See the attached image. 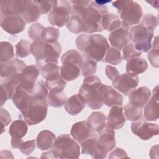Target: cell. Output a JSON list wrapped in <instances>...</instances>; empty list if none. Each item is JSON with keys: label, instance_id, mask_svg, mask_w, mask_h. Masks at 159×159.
<instances>
[{"label": "cell", "instance_id": "cell-14", "mask_svg": "<svg viewBox=\"0 0 159 159\" xmlns=\"http://www.w3.org/2000/svg\"><path fill=\"white\" fill-rule=\"evenodd\" d=\"M139 84V77L128 73L119 75L114 80L112 81L113 87L117 91L127 96L135 89Z\"/></svg>", "mask_w": 159, "mask_h": 159}, {"label": "cell", "instance_id": "cell-44", "mask_svg": "<svg viewBox=\"0 0 159 159\" xmlns=\"http://www.w3.org/2000/svg\"><path fill=\"white\" fill-rule=\"evenodd\" d=\"M45 85L50 91H63L66 85V81L60 76L52 80H45Z\"/></svg>", "mask_w": 159, "mask_h": 159}, {"label": "cell", "instance_id": "cell-36", "mask_svg": "<svg viewBox=\"0 0 159 159\" xmlns=\"http://www.w3.org/2000/svg\"><path fill=\"white\" fill-rule=\"evenodd\" d=\"M124 115L128 120L136 121L142 119L143 110L142 107L135 106L130 102H128L123 109Z\"/></svg>", "mask_w": 159, "mask_h": 159}, {"label": "cell", "instance_id": "cell-13", "mask_svg": "<svg viewBox=\"0 0 159 159\" xmlns=\"http://www.w3.org/2000/svg\"><path fill=\"white\" fill-rule=\"evenodd\" d=\"M39 75V68L37 66L34 65L26 66L19 75L18 86L31 94Z\"/></svg>", "mask_w": 159, "mask_h": 159}, {"label": "cell", "instance_id": "cell-10", "mask_svg": "<svg viewBox=\"0 0 159 159\" xmlns=\"http://www.w3.org/2000/svg\"><path fill=\"white\" fill-rule=\"evenodd\" d=\"M71 12V6L69 1L60 0L53 10L48 14V19L50 24L61 27L66 25L70 20Z\"/></svg>", "mask_w": 159, "mask_h": 159}, {"label": "cell", "instance_id": "cell-2", "mask_svg": "<svg viewBox=\"0 0 159 159\" xmlns=\"http://www.w3.org/2000/svg\"><path fill=\"white\" fill-rule=\"evenodd\" d=\"M30 52L35 58L36 64L40 68L47 63L57 64L61 47L57 41L53 43L36 41L31 43Z\"/></svg>", "mask_w": 159, "mask_h": 159}, {"label": "cell", "instance_id": "cell-7", "mask_svg": "<svg viewBox=\"0 0 159 159\" xmlns=\"http://www.w3.org/2000/svg\"><path fill=\"white\" fill-rule=\"evenodd\" d=\"M47 98L30 94L28 107L22 114L24 120L29 125L38 124L44 120L47 115Z\"/></svg>", "mask_w": 159, "mask_h": 159}, {"label": "cell", "instance_id": "cell-41", "mask_svg": "<svg viewBox=\"0 0 159 159\" xmlns=\"http://www.w3.org/2000/svg\"><path fill=\"white\" fill-rule=\"evenodd\" d=\"M66 25L68 30L73 34H80L83 32V20L77 15L71 14L70 20Z\"/></svg>", "mask_w": 159, "mask_h": 159}, {"label": "cell", "instance_id": "cell-46", "mask_svg": "<svg viewBox=\"0 0 159 159\" xmlns=\"http://www.w3.org/2000/svg\"><path fill=\"white\" fill-rule=\"evenodd\" d=\"M81 74L83 76L87 77L94 75L97 70V63L91 60H86L83 62L81 68Z\"/></svg>", "mask_w": 159, "mask_h": 159}, {"label": "cell", "instance_id": "cell-30", "mask_svg": "<svg viewBox=\"0 0 159 159\" xmlns=\"http://www.w3.org/2000/svg\"><path fill=\"white\" fill-rule=\"evenodd\" d=\"M55 139V135L52 132L48 130H42L39 133L36 139L37 147L40 150L50 149Z\"/></svg>", "mask_w": 159, "mask_h": 159}, {"label": "cell", "instance_id": "cell-12", "mask_svg": "<svg viewBox=\"0 0 159 159\" xmlns=\"http://www.w3.org/2000/svg\"><path fill=\"white\" fill-rule=\"evenodd\" d=\"M132 133L143 140H148L159 132L158 124L149 123L142 119L134 121L130 126Z\"/></svg>", "mask_w": 159, "mask_h": 159}, {"label": "cell", "instance_id": "cell-9", "mask_svg": "<svg viewBox=\"0 0 159 159\" xmlns=\"http://www.w3.org/2000/svg\"><path fill=\"white\" fill-rule=\"evenodd\" d=\"M129 38L135 47L140 52H147L152 48V40L154 35V30L147 28L142 24L132 27L129 30Z\"/></svg>", "mask_w": 159, "mask_h": 159}, {"label": "cell", "instance_id": "cell-37", "mask_svg": "<svg viewBox=\"0 0 159 159\" xmlns=\"http://www.w3.org/2000/svg\"><path fill=\"white\" fill-rule=\"evenodd\" d=\"M40 73L46 80H52L59 77L60 67L57 64L47 63L40 68Z\"/></svg>", "mask_w": 159, "mask_h": 159}, {"label": "cell", "instance_id": "cell-19", "mask_svg": "<svg viewBox=\"0 0 159 159\" xmlns=\"http://www.w3.org/2000/svg\"><path fill=\"white\" fill-rule=\"evenodd\" d=\"M159 97L158 85H157L153 89L152 98L145 104L144 107V119L147 121H156L159 116Z\"/></svg>", "mask_w": 159, "mask_h": 159}, {"label": "cell", "instance_id": "cell-48", "mask_svg": "<svg viewBox=\"0 0 159 159\" xmlns=\"http://www.w3.org/2000/svg\"><path fill=\"white\" fill-rule=\"evenodd\" d=\"M140 24L155 30V29L157 26V19L152 14H146L143 16Z\"/></svg>", "mask_w": 159, "mask_h": 159}, {"label": "cell", "instance_id": "cell-3", "mask_svg": "<svg viewBox=\"0 0 159 159\" xmlns=\"http://www.w3.org/2000/svg\"><path fill=\"white\" fill-rule=\"evenodd\" d=\"M103 84L100 78L95 75L87 76L83 80L79 94L83 97L86 104L91 109H99L104 104L101 93Z\"/></svg>", "mask_w": 159, "mask_h": 159}, {"label": "cell", "instance_id": "cell-42", "mask_svg": "<svg viewBox=\"0 0 159 159\" xmlns=\"http://www.w3.org/2000/svg\"><path fill=\"white\" fill-rule=\"evenodd\" d=\"M142 52L138 50L133 43L129 42L122 49V58L128 61L134 58L140 57Z\"/></svg>", "mask_w": 159, "mask_h": 159}, {"label": "cell", "instance_id": "cell-34", "mask_svg": "<svg viewBox=\"0 0 159 159\" xmlns=\"http://www.w3.org/2000/svg\"><path fill=\"white\" fill-rule=\"evenodd\" d=\"M27 130V123L24 120L18 119L11 124L9 133L12 138L22 139L26 135Z\"/></svg>", "mask_w": 159, "mask_h": 159}, {"label": "cell", "instance_id": "cell-6", "mask_svg": "<svg viewBox=\"0 0 159 159\" xmlns=\"http://www.w3.org/2000/svg\"><path fill=\"white\" fill-rule=\"evenodd\" d=\"M52 152L55 158H78L80 155V147L70 135L61 134L55 139Z\"/></svg>", "mask_w": 159, "mask_h": 159}, {"label": "cell", "instance_id": "cell-35", "mask_svg": "<svg viewBox=\"0 0 159 159\" xmlns=\"http://www.w3.org/2000/svg\"><path fill=\"white\" fill-rule=\"evenodd\" d=\"M67 100L65 93L61 91H50L47 97V102L53 107H61L65 105Z\"/></svg>", "mask_w": 159, "mask_h": 159}, {"label": "cell", "instance_id": "cell-50", "mask_svg": "<svg viewBox=\"0 0 159 159\" xmlns=\"http://www.w3.org/2000/svg\"><path fill=\"white\" fill-rule=\"evenodd\" d=\"M0 119L1 122V134H2L4 131V127L7 126L11 122V117L6 109L3 108L1 109Z\"/></svg>", "mask_w": 159, "mask_h": 159}, {"label": "cell", "instance_id": "cell-29", "mask_svg": "<svg viewBox=\"0 0 159 159\" xmlns=\"http://www.w3.org/2000/svg\"><path fill=\"white\" fill-rule=\"evenodd\" d=\"M147 68V61L143 58L137 57L127 61L125 69L127 73L136 76L145 72Z\"/></svg>", "mask_w": 159, "mask_h": 159}, {"label": "cell", "instance_id": "cell-16", "mask_svg": "<svg viewBox=\"0 0 159 159\" xmlns=\"http://www.w3.org/2000/svg\"><path fill=\"white\" fill-rule=\"evenodd\" d=\"M70 134L80 144L89 138L98 137L96 132L92 130L88 122L84 120L75 123L71 127Z\"/></svg>", "mask_w": 159, "mask_h": 159}, {"label": "cell", "instance_id": "cell-26", "mask_svg": "<svg viewBox=\"0 0 159 159\" xmlns=\"http://www.w3.org/2000/svg\"><path fill=\"white\" fill-rule=\"evenodd\" d=\"M41 12L34 1H27L20 16L26 24L35 22L40 17Z\"/></svg>", "mask_w": 159, "mask_h": 159}, {"label": "cell", "instance_id": "cell-45", "mask_svg": "<svg viewBox=\"0 0 159 159\" xmlns=\"http://www.w3.org/2000/svg\"><path fill=\"white\" fill-rule=\"evenodd\" d=\"M45 27L40 23L33 24L29 29L28 35L30 39L36 41L42 40V33Z\"/></svg>", "mask_w": 159, "mask_h": 159}, {"label": "cell", "instance_id": "cell-23", "mask_svg": "<svg viewBox=\"0 0 159 159\" xmlns=\"http://www.w3.org/2000/svg\"><path fill=\"white\" fill-rule=\"evenodd\" d=\"M151 96L150 89L147 86H142L132 90L129 96V102L142 107L145 105Z\"/></svg>", "mask_w": 159, "mask_h": 159}, {"label": "cell", "instance_id": "cell-25", "mask_svg": "<svg viewBox=\"0 0 159 159\" xmlns=\"http://www.w3.org/2000/svg\"><path fill=\"white\" fill-rule=\"evenodd\" d=\"M98 142L101 145L107 152L114 148L116 145L115 139V132L113 129L107 127L99 132Z\"/></svg>", "mask_w": 159, "mask_h": 159}, {"label": "cell", "instance_id": "cell-31", "mask_svg": "<svg viewBox=\"0 0 159 159\" xmlns=\"http://www.w3.org/2000/svg\"><path fill=\"white\" fill-rule=\"evenodd\" d=\"M86 121L92 130L99 133L106 127V117L102 112L95 111L89 115Z\"/></svg>", "mask_w": 159, "mask_h": 159}, {"label": "cell", "instance_id": "cell-21", "mask_svg": "<svg viewBox=\"0 0 159 159\" xmlns=\"http://www.w3.org/2000/svg\"><path fill=\"white\" fill-rule=\"evenodd\" d=\"M102 99L104 104L107 107L122 106L123 96L112 86L103 84L101 89Z\"/></svg>", "mask_w": 159, "mask_h": 159}, {"label": "cell", "instance_id": "cell-43", "mask_svg": "<svg viewBox=\"0 0 159 159\" xmlns=\"http://www.w3.org/2000/svg\"><path fill=\"white\" fill-rule=\"evenodd\" d=\"M31 43L25 40L21 39L16 45V55L19 58H25L30 55Z\"/></svg>", "mask_w": 159, "mask_h": 159}, {"label": "cell", "instance_id": "cell-8", "mask_svg": "<svg viewBox=\"0 0 159 159\" xmlns=\"http://www.w3.org/2000/svg\"><path fill=\"white\" fill-rule=\"evenodd\" d=\"M112 6L117 9L122 22L130 27L139 23L143 11L140 5L133 1H116L112 2Z\"/></svg>", "mask_w": 159, "mask_h": 159}, {"label": "cell", "instance_id": "cell-28", "mask_svg": "<svg viewBox=\"0 0 159 159\" xmlns=\"http://www.w3.org/2000/svg\"><path fill=\"white\" fill-rule=\"evenodd\" d=\"M30 96V94L29 93L17 86L12 99L14 104L21 113L24 112L28 107Z\"/></svg>", "mask_w": 159, "mask_h": 159}, {"label": "cell", "instance_id": "cell-24", "mask_svg": "<svg viewBox=\"0 0 159 159\" xmlns=\"http://www.w3.org/2000/svg\"><path fill=\"white\" fill-rule=\"evenodd\" d=\"M64 106L65 111L68 114L76 116L83 110L86 102L81 94H76L68 98Z\"/></svg>", "mask_w": 159, "mask_h": 159}, {"label": "cell", "instance_id": "cell-4", "mask_svg": "<svg viewBox=\"0 0 159 159\" xmlns=\"http://www.w3.org/2000/svg\"><path fill=\"white\" fill-rule=\"evenodd\" d=\"M107 11L108 8L106 5H98L94 1H91L80 16L83 20V32L93 34L102 31V19Z\"/></svg>", "mask_w": 159, "mask_h": 159}, {"label": "cell", "instance_id": "cell-40", "mask_svg": "<svg viewBox=\"0 0 159 159\" xmlns=\"http://www.w3.org/2000/svg\"><path fill=\"white\" fill-rule=\"evenodd\" d=\"M58 29L49 26L45 27L42 33V40L46 43H53L57 42L59 37Z\"/></svg>", "mask_w": 159, "mask_h": 159}, {"label": "cell", "instance_id": "cell-15", "mask_svg": "<svg viewBox=\"0 0 159 159\" xmlns=\"http://www.w3.org/2000/svg\"><path fill=\"white\" fill-rule=\"evenodd\" d=\"M81 147L83 154L90 155L93 158L101 159L107 157L108 152L98 142V137L85 140L81 143Z\"/></svg>", "mask_w": 159, "mask_h": 159}, {"label": "cell", "instance_id": "cell-53", "mask_svg": "<svg viewBox=\"0 0 159 159\" xmlns=\"http://www.w3.org/2000/svg\"><path fill=\"white\" fill-rule=\"evenodd\" d=\"M54 158V156L53 155V153L52 152V150L48 151V152H44L42 153V155L41 156V158Z\"/></svg>", "mask_w": 159, "mask_h": 159}, {"label": "cell", "instance_id": "cell-1", "mask_svg": "<svg viewBox=\"0 0 159 159\" xmlns=\"http://www.w3.org/2000/svg\"><path fill=\"white\" fill-rule=\"evenodd\" d=\"M75 43L85 60H91L96 63L103 60L110 48L107 39L101 34H81L76 37Z\"/></svg>", "mask_w": 159, "mask_h": 159}, {"label": "cell", "instance_id": "cell-54", "mask_svg": "<svg viewBox=\"0 0 159 159\" xmlns=\"http://www.w3.org/2000/svg\"><path fill=\"white\" fill-rule=\"evenodd\" d=\"M158 1H147V2H148V3H149L150 4H151L152 5V6H153V7H155V8H156L157 9H158V6H156L155 5V3H157Z\"/></svg>", "mask_w": 159, "mask_h": 159}, {"label": "cell", "instance_id": "cell-51", "mask_svg": "<svg viewBox=\"0 0 159 159\" xmlns=\"http://www.w3.org/2000/svg\"><path fill=\"white\" fill-rule=\"evenodd\" d=\"M105 73L107 77L111 81L114 80L120 75L117 68L111 65H106L105 68Z\"/></svg>", "mask_w": 159, "mask_h": 159}, {"label": "cell", "instance_id": "cell-17", "mask_svg": "<svg viewBox=\"0 0 159 159\" xmlns=\"http://www.w3.org/2000/svg\"><path fill=\"white\" fill-rule=\"evenodd\" d=\"M26 23L19 15H12L1 19V27L7 33L14 35L22 32Z\"/></svg>", "mask_w": 159, "mask_h": 159}, {"label": "cell", "instance_id": "cell-49", "mask_svg": "<svg viewBox=\"0 0 159 159\" xmlns=\"http://www.w3.org/2000/svg\"><path fill=\"white\" fill-rule=\"evenodd\" d=\"M158 55H159V49L158 48H154L150 50L147 55L148 59L149 60L152 66L155 68H158L159 66V60H158Z\"/></svg>", "mask_w": 159, "mask_h": 159}, {"label": "cell", "instance_id": "cell-18", "mask_svg": "<svg viewBox=\"0 0 159 159\" xmlns=\"http://www.w3.org/2000/svg\"><path fill=\"white\" fill-rule=\"evenodd\" d=\"M129 30V27L122 22L120 28L111 32L108 37L111 45L119 50H122L130 40Z\"/></svg>", "mask_w": 159, "mask_h": 159}, {"label": "cell", "instance_id": "cell-27", "mask_svg": "<svg viewBox=\"0 0 159 159\" xmlns=\"http://www.w3.org/2000/svg\"><path fill=\"white\" fill-rule=\"evenodd\" d=\"M19 84L17 80H8L1 81V106L6 101L12 99Z\"/></svg>", "mask_w": 159, "mask_h": 159}, {"label": "cell", "instance_id": "cell-32", "mask_svg": "<svg viewBox=\"0 0 159 159\" xmlns=\"http://www.w3.org/2000/svg\"><path fill=\"white\" fill-rule=\"evenodd\" d=\"M122 22L120 20L117 15L113 13H107L102 19V28L107 31L112 32L120 28Z\"/></svg>", "mask_w": 159, "mask_h": 159}, {"label": "cell", "instance_id": "cell-5", "mask_svg": "<svg viewBox=\"0 0 159 159\" xmlns=\"http://www.w3.org/2000/svg\"><path fill=\"white\" fill-rule=\"evenodd\" d=\"M61 61L62 66L60 68V76L66 81L77 79L83 62L81 54L76 50H70L62 55Z\"/></svg>", "mask_w": 159, "mask_h": 159}, {"label": "cell", "instance_id": "cell-20", "mask_svg": "<svg viewBox=\"0 0 159 159\" xmlns=\"http://www.w3.org/2000/svg\"><path fill=\"white\" fill-rule=\"evenodd\" d=\"M27 0H2L0 4L1 19L12 15L20 16Z\"/></svg>", "mask_w": 159, "mask_h": 159}, {"label": "cell", "instance_id": "cell-33", "mask_svg": "<svg viewBox=\"0 0 159 159\" xmlns=\"http://www.w3.org/2000/svg\"><path fill=\"white\" fill-rule=\"evenodd\" d=\"M11 146L14 148H18L25 155H30L35 148L36 142L35 140L24 141L22 139L12 138L11 140Z\"/></svg>", "mask_w": 159, "mask_h": 159}, {"label": "cell", "instance_id": "cell-11", "mask_svg": "<svg viewBox=\"0 0 159 159\" xmlns=\"http://www.w3.org/2000/svg\"><path fill=\"white\" fill-rule=\"evenodd\" d=\"M25 63L18 58L1 63V81L8 80H17L24 68Z\"/></svg>", "mask_w": 159, "mask_h": 159}, {"label": "cell", "instance_id": "cell-47", "mask_svg": "<svg viewBox=\"0 0 159 159\" xmlns=\"http://www.w3.org/2000/svg\"><path fill=\"white\" fill-rule=\"evenodd\" d=\"M34 2L39 7L41 14L50 13L55 6L57 4V1L56 0L34 1Z\"/></svg>", "mask_w": 159, "mask_h": 159}, {"label": "cell", "instance_id": "cell-52", "mask_svg": "<svg viewBox=\"0 0 159 159\" xmlns=\"http://www.w3.org/2000/svg\"><path fill=\"white\" fill-rule=\"evenodd\" d=\"M124 157L128 158L129 157L126 152L122 148L119 147H117L113 152L110 153L109 156V158H121Z\"/></svg>", "mask_w": 159, "mask_h": 159}, {"label": "cell", "instance_id": "cell-39", "mask_svg": "<svg viewBox=\"0 0 159 159\" xmlns=\"http://www.w3.org/2000/svg\"><path fill=\"white\" fill-rule=\"evenodd\" d=\"M14 57V48L12 44L8 42H1L0 43V61L7 62Z\"/></svg>", "mask_w": 159, "mask_h": 159}, {"label": "cell", "instance_id": "cell-38", "mask_svg": "<svg viewBox=\"0 0 159 159\" xmlns=\"http://www.w3.org/2000/svg\"><path fill=\"white\" fill-rule=\"evenodd\" d=\"M122 59L123 58L120 51L119 49L112 47L108 49L102 61L111 65H117L121 63Z\"/></svg>", "mask_w": 159, "mask_h": 159}, {"label": "cell", "instance_id": "cell-22", "mask_svg": "<svg viewBox=\"0 0 159 159\" xmlns=\"http://www.w3.org/2000/svg\"><path fill=\"white\" fill-rule=\"evenodd\" d=\"M106 121L107 127L112 129L117 130L122 128L125 122L123 107L119 106L111 107Z\"/></svg>", "mask_w": 159, "mask_h": 159}]
</instances>
